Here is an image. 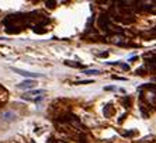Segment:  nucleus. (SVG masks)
Returning a JSON list of instances; mask_svg holds the SVG:
<instances>
[{
    "instance_id": "nucleus-1",
    "label": "nucleus",
    "mask_w": 156,
    "mask_h": 143,
    "mask_svg": "<svg viewBox=\"0 0 156 143\" xmlns=\"http://www.w3.org/2000/svg\"><path fill=\"white\" fill-rule=\"evenodd\" d=\"M11 70L18 73L20 76H24V77H41L40 73H30V72L26 70H21V69H17V68H11Z\"/></svg>"
},
{
    "instance_id": "nucleus-2",
    "label": "nucleus",
    "mask_w": 156,
    "mask_h": 143,
    "mask_svg": "<svg viewBox=\"0 0 156 143\" xmlns=\"http://www.w3.org/2000/svg\"><path fill=\"white\" fill-rule=\"evenodd\" d=\"M34 86H35V83H34L33 80H26V82L20 83V84L17 86V89H20V90H30V89H33Z\"/></svg>"
},
{
    "instance_id": "nucleus-3",
    "label": "nucleus",
    "mask_w": 156,
    "mask_h": 143,
    "mask_svg": "<svg viewBox=\"0 0 156 143\" xmlns=\"http://www.w3.org/2000/svg\"><path fill=\"white\" fill-rule=\"evenodd\" d=\"M83 73L84 75H100V72L96 70V69H93V70H84Z\"/></svg>"
},
{
    "instance_id": "nucleus-4",
    "label": "nucleus",
    "mask_w": 156,
    "mask_h": 143,
    "mask_svg": "<svg viewBox=\"0 0 156 143\" xmlns=\"http://www.w3.org/2000/svg\"><path fill=\"white\" fill-rule=\"evenodd\" d=\"M65 63L68 65V66H72V68H80V66H82V65H79V63H73V62H70V61H66Z\"/></svg>"
},
{
    "instance_id": "nucleus-5",
    "label": "nucleus",
    "mask_w": 156,
    "mask_h": 143,
    "mask_svg": "<svg viewBox=\"0 0 156 143\" xmlns=\"http://www.w3.org/2000/svg\"><path fill=\"white\" fill-rule=\"evenodd\" d=\"M89 83H91V80H83V82H76L75 84H89Z\"/></svg>"
},
{
    "instance_id": "nucleus-6",
    "label": "nucleus",
    "mask_w": 156,
    "mask_h": 143,
    "mask_svg": "<svg viewBox=\"0 0 156 143\" xmlns=\"http://www.w3.org/2000/svg\"><path fill=\"white\" fill-rule=\"evenodd\" d=\"M104 90H115V87H105Z\"/></svg>"
}]
</instances>
